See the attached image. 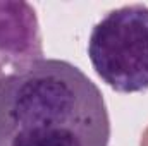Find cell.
I'll return each mask as SVG.
<instances>
[{"label": "cell", "instance_id": "cell-1", "mask_svg": "<svg viewBox=\"0 0 148 146\" xmlns=\"http://www.w3.org/2000/svg\"><path fill=\"white\" fill-rule=\"evenodd\" d=\"M102 89L77 65L41 59L0 81V146H109Z\"/></svg>", "mask_w": 148, "mask_h": 146}, {"label": "cell", "instance_id": "cell-2", "mask_svg": "<svg viewBox=\"0 0 148 146\" xmlns=\"http://www.w3.org/2000/svg\"><path fill=\"white\" fill-rule=\"evenodd\" d=\"M88 57L97 76L117 93L148 89V5L109 10L91 29Z\"/></svg>", "mask_w": 148, "mask_h": 146}, {"label": "cell", "instance_id": "cell-3", "mask_svg": "<svg viewBox=\"0 0 148 146\" xmlns=\"http://www.w3.org/2000/svg\"><path fill=\"white\" fill-rule=\"evenodd\" d=\"M45 59L36 10L24 0H0V81Z\"/></svg>", "mask_w": 148, "mask_h": 146}]
</instances>
